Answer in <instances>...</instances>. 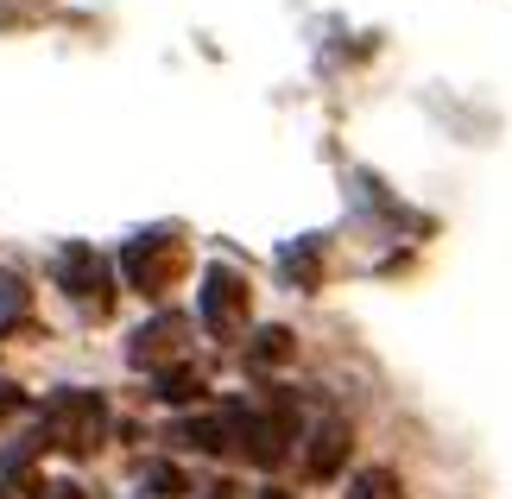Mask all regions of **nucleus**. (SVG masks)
Returning a JSON list of instances; mask_svg holds the SVG:
<instances>
[{"mask_svg": "<svg viewBox=\"0 0 512 499\" xmlns=\"http://www.w3.org/2000/svg\"><path fill=\"white\" fill-rule=\"evenodd\" d=\"M196 392H203V373L190 361H171V367H159V379H152V398H159V405H190Z\"/></svg>", "mask_w": 512, "mask_h": 499, "instance_id": "obj_9", "label": "nucleus"}, {"mask_svg": "<svg viewBox=\"0 0 512 499\" xmlns=\"http://www.w3.org/2000/svg\"><path fill=\"white\" fill-rule=\"evenodd\" d=\"M57 278H64V291L83 304L89 316H102L108 310V291H114V266L95 247H83V241H70L64 247V259H57Z\"/></svg>", "mask_w": 512, "mask_h": 499, "instance_id": "obj_5", "label": "nucleus"}, {"mask_svg": "<svg viewBox=\"0 0 512 499\" xmlns=\"http://www.w3.org/2000/svg\"><path fill=\"white\" fill-rule=\"evenodd\" d=\"M45 499H83V493H76V487L64 481V487H45Z\"/></svg>", "mask_w": 512, "mask_h": 499, "instance_id": "obj_16", "label": "nucleus"}, {"mask_svg": "<svg viewBox=\"0 0 512 499\" xmlns=\"http://www.w3.org/2000/svg\"><path fill=\"white\" fill-rule=\"evenodd\" d=\"M203 329L215 335V342H234V335L247 329V310H253V291H247V278L234 272V266H209L203 272Z\"/></svg>", "mask_w": 512, "mask_h": 499, "instance_id": "obj_3", "label": "nucleus"}, {"mask_svg": "<svg viewBox=\"0 0 512 499\" xmlns=\"http://www.w3.org/2000/svg\"><path fill=\"white\" fill-rule=\"evenodd\" d=\"M317 253H323V241H304V247H291V253H285V278H291L298 291L317 285Z\"/></svg>", "mask_w": 512, "mask_h": 499, "instance_id": "obj_10", "label": "nucleus"}, {"mask_svg": "<svg viewBox=\"0 0 512 499\" xmlns=\"http://www.w3.org/2000/svg\"><path fill=\"white\" fill-rule=\"evenodd\" d=\"M171 443H184V449H209V455H222V449H234L228 411H209V417H184V424L171 430Z\"/></svg>", "mask_w": 512, "mask_h": 499, "instance_id": "obj_8", "label": "nucleus"}, {"mask_svg": "<svg viewBox=\"0 0 512 499\" xmlns=\"http://www.w3.org/2000/svg\"><path fill=\"white\" fill-rule=\"evenodd\" d=\"M228 430H234V449L260 468H279L291 436H298V405L279 392L272 405H228Z\"/></svg>", "mask_w": 512, "mask_h": 499, "instance_id": "obj_2", "label": "nucleus"}, {"mask_svg": "<svg viewBox=\"0 0 512 499\" xmlns=\"http://www.w3.org/2000/svg\"><path fill=\"white\" fill-rule=\"evenodd\" d=\"M348 443H354V430H348V417L329 405L323 417H317V430H310V474L317 481H329V474H342V462H348Z\"/></svg>", "mask_w": 512, "mask_h": 499, "instance_id": "obj_7", "label": "nucleus"}, {"mask_svg": "<svg viewBox=\"0 0 512 499\" xmlns=\"http://www.w3.org/2000/svg\"><path fill=\"white\" fill-rule=\"evenodd\" d=\"M177 354H184V316H152V323H140L133 329V342H127V361L140 367V373H159V367H171Z\"/></svg>", "mask_w": 512, "mask_h": 499, "instance_id": "obj_6", "label": "nucleus"}, {"mask_svg": "<svg viewBox=\"0 0 512 499\" xmlns=\"http://www.w3.org/2000/svg\"><path fill=\"white\" fill-rule=\"evenodd\" d=\"M45 436H51V449H64L76 455V462H89V455H102L108 443V398L102 392H51V405H45Z\"/></svg>", "mask_w": 512, "mask_h": 499, "instance_id": "obj_1", "label": "nucleus"}, {"mask_svg": "<svg viewBox=\"0 0 512 499\" xmlns=\"http://www.w3.org/2000/svg\"><path fill=\"white\" fill-rule=\"evenodd\" d=\"M348 499H399V481H392L386 468H367L361 481H354V493Z\"/></svg>", "mask_w": 512, "mask_h": 499, "instance_id": "obj_13", "label": "nucleus"}, {"mask_svg": "<svg viewBox=\"0 0 512 499\" xmlns=\"http://www.w3.org/2000/svg\"><path fill=\"white\" fill-rule=\"evenodd\" d=\"M209 499H234V487H228V481H222V487H209Z\"/></svg>", "mask_w": 512, "mask_h": 499, "instance_id": "obj_17", "label": "nucleus"}, {"mask_svg": "<svg viewBox=\"0 0 512 499\" xmlns=\"http://www.w3.org/2000/svg\"><path fill=\"white\" fill-rule=\"evenodd\" d=\"M13 411H26V392H19V386H0V424H7Z\"/></svg>", "mask_w": 512, "mask_h": 499, "instance_id": "obj_15", "label": "nucleus"}, {"mask_svg": "<svg viewBox=\"0 0 512 499\" xmlns=\"http://www.w3.org/2000/svg\"><path fill=\"white\" fill-rule=\"evenodd\" d=\"M266 361H291V329H260L253 335V367Z\"/></svg>", "mask_w": 512, "mask_h": 499, "instance_id": "obj_11", "label": "nucleus"}, {"mask_svg": "<svg viewBox=\"0 0 512 499\" xmlns=\"http://www.w3.org/2000/svg\"><path fill=\"white\" fill-rule=\"evenodd\" d=\"M0 310H19V316H26V278L0 272Z\"/></svg>", "mask_w": 512, "mask_h": 499, "instance_id": "obj_14", "label": "nucleus"}, {"mask_svg": "<svg viewBox=\"0 0 512 499\" xmlns=\"http://www.w3.org/2000/svg\"><path fill=\"white\" fill-rule=\"evenodd\" d=\"M260 499H291V493H279V487H272V493H260Z\"/></svg>", "mask_w": 512, "mask_h": 499, "instance_id": "obj_18", "label": "nucleus"}, {"mask_svg": "<svg viewBox=\"0 0 512 499\" xmlns=\"http://www.w3.org/2000/svg\"><path fill=\"white\" fill-rule=\"evenodd\" d=\"M140 481H146V493L171 499V493H184V468H171V462H152V468L140 474Z\"/></svg>", "mask_w": 512, "mask_h": 499, "instance_id": "obj_12", "label": "nucleus"}, {"mask_svg": "<svg viewBox=\"0 0 512 499\" xmlns=\"http://www.w3.org/2000/svg\"><path fill=\"white\" fill-rule=\"evenodd\" d=\"M177 259H184V247H177V234H140V241H127L121 247V278L140 297H159L171 285V272H177Z\"/></svg>", "mask_w": 512, "mask_h": 499, "instance_id": "obj_4", "label": "nucleus"}]
</instances>
